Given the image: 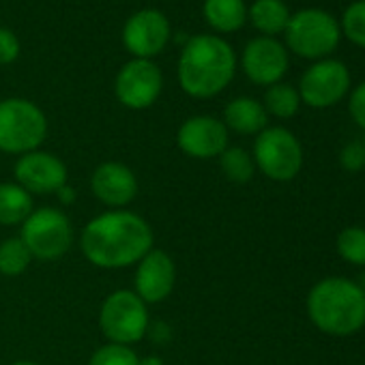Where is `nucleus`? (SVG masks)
Listing matches in <instances>:
<instances>
[{
  "label": "nucleus",
  "mask_w": 365,
  "mask_h": 365,
  "mask_svg": "<svg viewBox=\"0 0 365 365\" xmlns=\"http://www.w3.org/2000/svg\"><path fill=\"white\" fill-rule=\"evenodd\" d=\"M33 256L20 237H11L0 243V273L7 277H16L29 269Z\"/></svg>",
  "instance_id": "23"
},
{
  "label": "nucleus",
  "mask_w": 365,
  "mask_h": 365,
  "mask_svg": "<svg viewBox=\"0 0 365 365\" xmlns=\"http://www.w3.org/2000/svg\"><path fill=\"white\" fill-rule=\"evenodd\" d=\"M140 365H165L159 356H155V354H148V356H142L140 359Z\"/></svg>",
  "instance_id": "32"
},
{
  "label": "nucleus",
  "mask_w": 365,
  "mask_h": 365,
  "mask_svg": "<svg viewBox=\"0 0 365 365\" xmlns=\"http://www.w3.org/2000/svg\"><path fill=\"white\" fill-rule=\"evenodd\" d=\"M337 254L354 267H365V228L348 226L337 237Z\"/></svg>",
  "instance_id": "24"
},
{
  "label": "nucleus",
  "mask_w": 365,
  "mask_h": 365,
  "mask_svg": "<svg viewBox=\"0 0 365 365\" xmlns=\"http://www.w3.org/2000/svg\"><path fill=\"white\" fill-rule=\"evenodd\" d=\"M11 365H39V363H33V361H16Z\"/></svg>",
  "instance_id": "34"
},
{
  "label": "nucleus",
  "mask_w": 365,
  "mask_h": 365,
  "mask_svg": "<svg viewBox=\"0 0 365 365\" xmlns=\"http://www.w3.org/2000/svg\"><path fill=\"white\" fill-rule=\"evenodd\" d=\"M254 163L277 182L292 180L303 168V146L286 127H267L254 142Z\"/></svg>",
  "instance_id": "7"
},
{
  "label": "nucleus",
  "mask_w": 365,
  "mask_h": 365,
  "mask_svg": "<svg viewBox=\"0 0 365 365\" xmlns=\"http://www.w3.org/2000/svg\"><path fill=\"white\" fill-rule=\"evenodd\" d=\"M363 146H365V142H363Z\"/></svg>",
  "instance_id": "35"
},
{
  "label": "nucleus",
  "mask_w": 365,
  "mask_h": 365,
  "mask_svg": "<svg viewBox=\"0 0 365 365\" xmlns=\"http://www.w3.org/2000/svg\"><path fill=\"white\" fill-rule=\"evenodd\" d=\"M220 165H222L224 176L232 182H247V180H252V176L256 172L254 157L241 146H228L220 155Z\"/></svg>",
  "instance_id": "22"
},
{
  "label": "nucleus",
  "mask_w": 365,
  "mask_h": 365,
  "mask_svg": "<svg viewBox=\"0 0 365 365\" xmlns=\"http://www.w3.org/2000/svg\"><path fill=\"white\" fill-rule=\"evenodd\" d=\"M176 284V267L168 252L150 250L135 271V294L144 303H161L170 297Z\"/></svg>",
  "instance_id": "15"
},
{
  "label": "nucleus",
  "mask_w": 365,
  "mask_h": 365,
  "mask_svg": "<svg viewBox=\"0 0 365 365\" xmlns=\"http://www.w3.org/2000/svg\"><path fill=\"white\" fill-rule=\"evenodd\" d=\"M245 76L258 86L277 84L288 71V50L275 37H256L252 39L241 58Z\"/></svg>",
  "instance_id": "13"
},
{
  "label": "nucleus",
  "mask_w": 365,
  "mask_h": 365,
  "mask_svg": "<svg viewBox=\"0 0 365 365\" xmlns=\"http://www.w3.org/2000/svg\"><path fill=\"white\" fill-rule=\"evenodd\" d=\"M339 29L348 41L365 50V0H354L344 9Z\"/></svg>",
  "instance_id": "25"
},
{
  "label": "nucleus",
  "mask_w": 365,
  "mask_h": 365,
  "mask_svg": "<svg viewBox=\"0 0 365 365\" xmlns=\"http://www.w3.org/2000/svg\"><path fill=\"white\" fill-rule=\"evenodd\" d=\"M237 73V54L217 35H196L182 46L178 58V84L190 97L211 99L220 95Z\"/></svg>",
  "instance_id": "2"
},
{
  "label": "nucleus",
  "mask_w": 365,
  "mask_h": 365,
  "mask_svg": "<svg viewBox=\"0 0 365 365\" xmlns=\"http://www.w3.org/2000/svg\"><path fill=\"white\" fill-rule=\"evenodd\" d=\"M339 163L346 172H359L365 168V146L363 142H348L339 153Z\"/></svg>",
  "instance_id": "27"
},
{
  "label": "nucleus",
  "mask_w": 365,
  "mask_h": 365,
  "mask_svg": "<svg viewBox=\"0 0 365 365\" xmlns=\"http://www.w3.org/2000/svg\"><path fill=\"white\" fill-rule=\"evenodd\" d=\"M178 148L194 159L220 157L228 148V129L213 116H192L178 127Z\"/></svg>",
  "instance_id": "14"
},
{
  "label": "nucleus",
  "mask_w": 365,
  "mask_h": 365,
  "mask_svg": "<svg viewBox=\"0 0 365 365\" xmlns=\"http://www.w3.org/2000/svg\"><path fill=\"white\" fill-rule=\"evenodd\" d=\"M35 211L33 196L18 182H0V224L18 226Z\"/></svg>",
  "instance_id": "20"
},
{
  "label": "nucleus",
  "mask_w": 365,
  "mask_h": 365,
  "mask_svg": "<svg viewBox=\"0 0 365 365\" xmlns=\"http://www.w3.org/2000/svg\"><path fill=\"white\" fill-rule=\"evenodd\" d=\"M48 135V118L43 110L22 97L0 101V150L26 155L39 150Z\"/></svg>",
  "instance_id": "4"
},
{
  "label": "nucleus",
  "mask_w": 365,
  "mask_h": 365,
  "mask_svg": "<svg viewBox=\"0 0 365 365\" xmlns=\"http://www.w3.org/2000/svg\"><path fill=\"white\" fill-rule=\"evenodd\" d=\"M284 35L288 50L297 56L307 61H322L339 46L341 29L329 11L307 7L290 16Z\"/></svg>",
  "instance_id": "5"
},
{
  "label": "nucleus",
  "mask_w": 365,
  "mask_h": 365,
  "mask_svg": "<svg viewBox=\"0 0 365 365\" xmlns=\"http://www.w3.org/2000/svg\"><path fill=\"white\" fill-rule=\"evenodd\" d=\"M56 196L61 198V202H63V205H71V202L76 200V190H73V187H69V185H63V187L56 192Z\"/></svg>",
  "instance_id": "31"
},
{
  "label": "nucleus",
  "mask_w": 365,
  "mask_h": 365,
  "mask_svg": "<svg viewBox=\"0 0 365 365\" xmlns=\"http://www.w3.org/2000/svg\"><path fill=\"white\" fill-rule=\"evenodd\" d=\"M269 114L264 106L252 97H237L224 110V125L241 135H258L267 129Z\"/></svg>",
  "instance_id": "17"
},
{
  "label": "nucleus",
  "mask_w": 365,
  "mask_h": 365,
  "mask_svg": "<svg viewBox=\"0 0 365 365\" xmlns=\"http://www.w3.org/2000/svg\"><path fill=\"white\" fill-rule=\"evenodd\" d=\"M80 247L91 264L123 269L140 262L153 250V230L138 213L108 211L84 226Z\"/></svg>",
  "instance_id": "1"
},
{
  "label": "nucleus",
  "mask_w": 365,
  "mask_h": 365,
  "mask_svg": "<svg viewBox=\"0 0 365 365\" xmlns=\"http://www.w3.org/2000/svg\"><path fill=\"white\" fill-rule=\"evenodd\" d=\"M262 106H264L267 114H271L275 118H292L301 108V97L294 86L277 82L267 88Z\"/></svg>",
  "instance_id": "21"
},
{
  "label": "nucleus",
  "mask_w": 365,
  "mask_h": 365,
  "mask_svg": "<svg viewBox=\"0 0 365 365\" xmlns=\"http://www.w3.org/2000/svg\"><path fill=\"white\" fill-rule=\"evenodd\" d=\"M348 112H350L352 120H354L361 129H365V82H361V84L350 93Z\"/></svg>",
  "instance_id": "29"
},
{
  "label": "nucleus",
  "mask_w": 365,
  "mask_h": 365,
  "mask_svg": "<svg viewBox=\"0 0 365 365\" xmlns=\"http://www.w3.org/2000/svg\"><path fill=\"white\" fill-rule=\"evenodd\" d=\"M170 41V22L157 9L135 11L123 29V46L135 58L150 61L161 54Z\"/></svg>",
  "instance_id": "11"
},
{
  "label": "nucleus",
  "mask_w": 365,
  "mask_h": 365,
  "mask_svg": "<svg viewBox=\"0 0 365 365\" xmlns=\"http://www.w3.org/2000/svg\"><path fill=\"white\" fill-rule=\"evenodd\" d=\"M14 172L18 185L24 187L31 196L56 194L63 185H67V165L63 163V159L46 150L20 155Z\"/></svg>",
  "instance_id": "12"
},
{
  "label": "nucleus",
  "mask_w": 365,
  "mask_h": 365,
  "mask_svg": "<svg viewBox=\"0 0 365 365\" xmlns=\"http://www.w3.org/2000/svg\"><path fill=\"white\" fill-rule=\"evenodd\" d=\"M148 324L146 303L133 290H116L101 305L99 329L110 344H135L146 335Z\"/></svg>",
  "instance_id": "8"
},
{
  "label": "nucleus",
  "mask_w": 365,
  "mask_h": 365,
  "mask_svg": "<svg viewBox=\"0 0 365 365\" xmlns=\"http://www.w3.org/2000/svg\"><path fill=\"white\" fill-rule=\"evenodd\" d=\"M20 56V39L14 31L0 26V65H11Z\"/></svg>",
  "instance_id": "28"
},
{
  "label": "nucleus",
  "mask_w": 365,
  "mask_h": 365,
  "mask_svg": "<svg viewBox=\"0 0 365 365\" xmlns=\"http://www.w3.org/2000/svg\"><path fill=\"white\" fill-rule=\"evenodd\" d=\"M299 97L305 106L322 110L341 101L350 91V71L341 61H316L299 80Z\"/></svg>",
  "instance_id": "9"
},
{
  "label": "nucleus",
  "mask_w": 365,
  "mask_h": 365,
  "mask_svg": "<svg viewBox=\"0 0 365 365\" xmlns=\"http://www.w3.org/2000/svg\"><path fill=\"white\" fill-rule=\"evenodd\" d=\"M163 88L161 69L153 61L133 58L125 63L116 76L114 93L116 99L129 110H146L150 108Z\"/></svg>",
  "instance_id": "10"
},
{
  "label": "nucleus",
  "mask_w": 365,
  "mask_h": 365,
  "mask_svg": "<svg viewBox=\"0 0 365 365\" xmlns=\"http://www.w3.org/2000/svg\"><path fill=\"white\" fill-rule=\"evenodd\" d=\"M91 190L99 202L112 209L127 207L138 196V178L131 168L120 161H106L95 168Z\"/></svg>",
  "instance_id": "16"
},
{
  "label": "nucleus",
  "mask_w": 365,
  "mask_h": 365,
  "mask_svg": "<svg viewBox=\"0 0 365 365\" xmlns=\"http://www.w3.org/2000/svg\"><path fill=\"white\" fill-rule=\"evenodd\" d=\"M307 316L327 335H354L365 327V294L352 279L324 277L307 294Z\"/></svg>",
  "instance_id": "3"
},
{
  "label": "nucleus",
  "mask_w": 365,
  "mask_h": 365,
  "mask_svg": "<svg viewBox=\"0 0 365 365\" xmlns=\"http://www.w3.org/2000/svg\"><path fill=\"white\" fill-rule=\"evenodd\" d=\"M290 9L284 0H256L247 9V18L262 37H275L286 31L290 22Z\"/></svg>",
  "instance_id": "19"
},
{
  "label": "nucleus",
  "mask_w": 365,
  "mask_h": 365,
  "mask_svg": "<svg viewBox=\"0 0 365 365\" xmlns=\"http://www.w3.org/2000/svg\"><path fill=\"white\" fill-rule=\"evenodd\" d=\"M354 284H356V288L365 294V271H361V275L354 279Z\"/></svg>",
  "instance_id": "33"
},
{
  "label": "nucleus",
  "mask_w": 365,
  "mask_h": 365,
  "mask_svg": "<svg viewBox=\"0 0 365 365\" xmlns=\"http://www.w3.org/2000/svg\"><path fill=\"white\" fill-rule=\"evenodd\" d=\"M202 16L217 33H237L247 22L245 0H205Z\"/></svg>",
  "instance_id": "18"
},
{
  "label": "nucleus",
  "mask_w": 365,
  "mask_h": 365,
  "mask_svg": "<svg viewBox=\"0 0 365 365\" xmlns=\"http://www.w3.org/2000/svg\"><path fill=\"white\" fill-rule=\"evenodd\" d=\"M20 239L29 247L31 256L41 262L63 258L73 243V228L69 217L52 207L37 209L22 224Z\"/></svg>",
  "instance_id": "6"
},
{
  "label": "nucleus",
  "mask_w": 365,
  "mask_h": 365,
  "mask_svg": "<svg viewBox=\"0 0 365 365\" xmlns=\"http://www.w3.org/2000/svg\"><path fill=\"white\" fill-rule=\"evenodd\" d=\"M88 365H140V356L123 344H106L91 356Z\"/></svg>",
  "instance_id": "26"
},
{
  "label": "nucleus",
  "mask_w": 365,
  "mask_h": 365,
  "mask_svg": "<svg viewBox=\"0 0 365 365\" xmlns=\"http://www.w3.org/2000/svg\"><path fill=\"white\" fill-rule=\"evenodd\" d=\"M146 333H150V337L157 341V344H163V341H168L170 339V327L165 324V322H161V320H157L155 324H148V331Z\"/></svg>",
  "instance_id": "30"
}]
</instances>
